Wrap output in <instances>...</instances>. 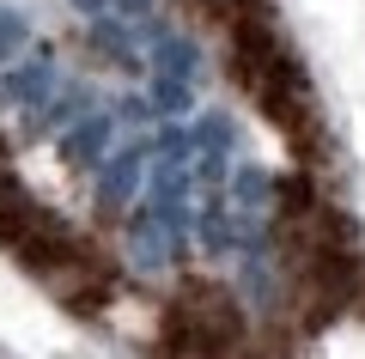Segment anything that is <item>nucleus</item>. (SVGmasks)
Listing matches in <instances>:
<instances>
[{
    "label": "nucleus",
    "instance_id": "nucleus-1",
    "mask_svg": "<svg viewBox=\"0 0 365 359\" xmlns=\"http://www.w3.org/2000/svg\"><path fill=\"white\" fill-rule=\"evenodd\" d=\"M323 359H365V323H341V329H329Z\"/></svg>",
    "mask_w": 365,
    "mask_h": 359
}]
</instances>
